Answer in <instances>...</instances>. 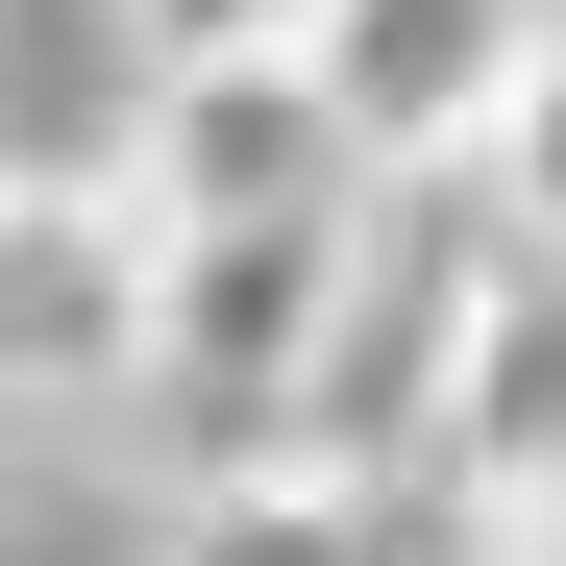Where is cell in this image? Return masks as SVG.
Instances as JSON below:
<instances>
[{
	"mask_svg": "<svg viewBox=\"0 0 566 566\" xmlns=\"http://www.w3.org/2000/svg\"><path fill=\"white\" fill-rule=\"evenodd\" d=\"M542 25H566V0H321L296 50H321V99H345V148H369V172H493Z\"/></svg>",
	"mask_w": 566,
	"mask_h": 566,
	"instance_id": "277c9868",
	"label": "cell"
},
{
	"mask_svg": "<svg viewBox=\"0 0 566 566\" xmlns=\"http://www.w3.org/2000/svg\"><path fill=\"white\" fill-rule=\"evenodd\" d=\"M369 198H395V172H345V198H296V222H172V345H148V419L198 443V468L296 443L321 345H345V271H369Z\"/></svg>",
	"mask_w": 566,
	"mask_h": 566,
	"instance_id": "6da1fadb",
	"label": "cell"
},
{
	"mask_svg": "<svg viewBox=\"0 0 566 566\" xmlns=\"http://www.w3.org/2000/svg\"><path fill=\"white\" fill-rule=\"evenodd\" d=\"M124 172H148L172 222H296V198H345L369 148H345V99H321V50H172Z\"/></svg>",
	"mask_w": 566,
	"mask_h": 566,
	"instance_id": "5b68a950",
	"label": "cell"
},
{
	"mask_svg": "<svg viewBox=\"0 0 566 566\" xmlns=\"http://www.w3.org/2000/svg\"><path fill=\"white\" fill-rule=\"evenodd\" d=\"M124 25H148V74H172V50H296L321 0H124Z\"/></svg>",
	"mask_w": 566,
	"mask_h": 566,
	"instance_id": "ba28073f",
	"label": "cell"
},
{
	"mask_svg": "<svg viewBox=\"0 0 566 566\" xmlns=\"http://www.w3.org/2000/svg\"><path fill=\"white\" fill-rule=\"evenodd\" d=\"M419 566H443V542H419Z\"/></svg>",
	"mask_w": 566,
	"mask_h": 566,
	"instance_id": "9c48e42d",
	"label": "cell"
},
{
	"mask_svg": "<svg viewBox=\"0 0 566 566\" xmlns=\"http://www.w3.org/2000/svg\"><path fill=\"white\" fill-rule=\"evenodd\" d=\"M493 198H517V222H566V25H542V74H517V124H493Z\"/></svg>",
	"mask_w": 566,
	"mask_h": 566,
	"instance_id": "52a82bcc",
	"label": "cell"
},
{
	"mask_svg": "<svg viewBox=\"0 0 566 566\" xmlns=\"http://www.w3.org/2000/svg\"><path fill=\"white\" fill-rule=\"evenodd\" d=\"M172 566H419V542H395V468L247 443V468H198V517H172Z\"/></svg>",
	"mask_w": 566,
	"mask_h": 566,
	"instance_id": "8992f818",
	"label": "cell"
},
{
	"mask_svg": "<svg viewBox=\"0 0 566 566\" xmlns=\"http://www.w3.org/2000/svg\"><path fill=\"white\" fill-rule=\"evenodd\" d=\"M443 542H566V222H493V296H468V369H443V443H419Z\"/></svg>",
	"mask_w": 566,
	"mask_h": 566,
	"instance_id": "3957f363",
	"label": "cell"
},
{
	"mask_svg": "<svg viewBox=\"0 0 566 566\" xmlns=\"http://www.w3.org/2000/svg\"><path fill=\"white\" fill-rule=\"evenodd\" d=\"M172 198L148 172H0V419H148Z\"/></svg>",
	"mask_w": 566,
	"mask_h": 566,
	"instance_id": "7a4b0ae2",
	"label": "cell"
}]
</instances>
